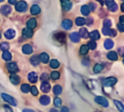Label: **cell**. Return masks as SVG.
<instances>
[{
	"label": "cell",
	"instance_id": "f5cc1de1",
	"mask_svg": "<svg viewBox=\"0 0 124 112\" xmlns=\"http://www.w3.org/2000/svg\"><path fill=\"white\" fill-rule=\"evenodd\" d=\"M49 112H58L56 109H54V108H52V109H50V111Z\"/></svg>",
	"mask_w": 124,
	"mask_h": 112
},
{
	"label": "cell",
	"instance_id": "cb8c5ba5",
	"mask_svg": "<svg viewBox=\"0 0 124 112\" xmlns=\"http://www.w3.org/2000/svg\"><path fill=\"white\" fill-rule=\"evenodd\" d=\"M88 34H89V33H88V31H87L86 28H80L79 33H78L79 37H81V38H83V39L88 38Z\"/></svg>",
	"mask_w": 124,
	"mask_h": 112
},
{
	"label": "cell",
	"instance_id": "7c38bea8",
	"mask_svg": "<svg viewBox=\"0 0 124 112\" xmlns=\"http://www.w3.org/2000/svg\"><path fill=\"white\" fill-rule=\"evenodd\" d=\"M32 35H33L32 29H30V28L27 27V28H24V29L22 30V36H23L24 38H31Z\"/></svg>",
	"mask_w": 124,
	"mask_h": 112
},
{
	"label": "cell",
	"instance_id": "8d00e7d4",
	"mask_svg": "<svg viewBox=\"0 0 124 112\" xmlns=\"http://www.w3.org/2000/svg\"><path fill=\"white\" fill-rule=\"evenodd\" d=\"M86 45L88 46L89 49H92V50L95 49V48L97 47V43H96L94 41H90V42H88V43H87Z\"/></svg>",
	"mask_w": 124,
	"mask_h": 112
},
{
	"label": "cell",
	"instance_id": "484cf974",
	"mask_svg": "<svg viewBox=\"0 0 124 112\" xmlns=\"http://www.w3.org/2000/svg\"><path fill=\"white\" fill-rule=\"evenodd\" d=\"M30 63H31L32 65H34V66H37V65L40 63V59H39V56H37V55H34V56H32V57L30 58Z\"/></svg>",
	"mask_w": 124,
	"mask_h": 112
},
{
	"label": "cell",
	"instance_id": "83f0119b",
	"mask_svg": "<svg viewBox=\"0 0 124 112\" xmlns=\"http://www.w3.org/2000/svg\"><path fill=\"white\" fill-rule=\"evenodd\" d=\"M113 103H114V105L118 108V110H119L120 112H124V105H123L120 101H118V100L114 99V100H113Z\"/></svg>",
	"mask_w": 124,
	"mask_h": 112
},
{
	"label": "cell",
	"instance_id": "1f68e13d",
	"mask_svg": "<svg viewBox=\"0 0 124 112\" xmlns=\"http://www.w3.org/2000/svg\"><path fill=\"white\" fill-rule=\"evenodd\" d=\"M2 58L5 60V61H10L12 59V54L9 52V51H4L3 54H2Z\"/></svg>",
	"mask_w": 124,
	"mask_h": 112
},
{
	"label": "cell",
	"instance_id": "7402d4cb",
	"mask_svg": "<svg viewBox=\"0 0 124 112\" xmlns=\"http://www.w3.org/2000/svg\"><path fill=\"white\" fill-rule=\"evenodd\" d=\"M32 51H33V49H32V46L30 44H24L22 46V52L23 53L30 54V53H32Z\"/></svg>",
	"mask_w": 124,
	"mask_h": 112
},
{
	"label": "cell",
	"instance_id": "681fc988",
	"mask_svg": "<svg viewBox=\"0 0 124 112\" xmlns=\"http://www.w3.org/2000/svg\"><path fill=\"white\" fill-rule=\"evenodd\" d=\"M119 51H121V52H120V55L124 56V48H120V49H119Z\"/></svg>",
	"mask_w": 124,
	"mask_h": 112
},
{
	"label": "cell",
	"instance_id": "3957f363",
	"mask_svg": "<svg viewBox=\"0 0 124 112\" xmlns=\"http://www.w3.org/2000/svg\"><path fill=\"white\" fill-rule=\"evenodd\" d=\"M116 82H117V79H116L115 77H108V78H106V79L103 80V84H104V86H106V87L113 86Z\"/></svg>",
	"mask_w": 124,
	"mask_h": 112
},
{
	"label": "cell",
	"instance_id": "ba28073f",
	"mask_svg": "<svg viewBox=\"0 0 124 112\" xmlns=\"http://www.w3.org/2000/svg\"><path fill=\"white\" fill-rule=\"evenodd\" d=\"M41 90H42V92H44V93L49 92V90H50V85H49V83H48L47 81H43L42 84H41Z\"/></svg>",
	"mask_w": 124,
	"mask_h": 112
},
{
	"label": "cell",
	"instance_id": "277c9868",
	"mask_svg": "<svg viewBox=\"0 0 124 112\" xmlns=\"http://www.w3.org/2000/svg\"><path fill=\"white\" fill-rule=\"evenodd\" d=\"M26 8H27V4L24 1H19V2H16V10L17 12H24Z\"/></svg>",
	"mask_w": 124,
	"mask_h": 112
},
{
	"label": "cell",
	"instance_id": "4dcf8cb0",
	"mask_svg": "<svg viewBox=\"0 0 124 112\" xmlns=\"http://www.w3.org/2000/svg\"><path fill=\"white\" fill-rule=\"evenodd\" d=\"M85 22H86V20L83 17H77L76 18V24L78 26H82L85 24Z\"/></svg>",
	"mask_w": 124,
	"mask_h": 112
},
{
	"label": "cell",
	"instance_id": "30bf717a",
	"mask_svg": "<svg viewBox=\"0 0 124 112\" xmlns=\"http://www.w3.org/2000/svg\"><path fill=\"white\" fill-rule=\"evenodd\" d=\"M88 37L91 38V41H94L95 42V41H97V40L100 39V33L97 30H94V31H92L91 33L88 34Z\"/></svg>",
	"mask_w": 124,
	"mask_h": 112
},
{
	"label": "cell",
	"instance_id": "6f0895ef",
	"mask_svg": "<svg viewBox=\"0 0 124 112\" xmlns=\"http://www.w3.org/2000/svg\"><path fill=\"white\" fill-rule=\"evenodd\" d=\"M123 64H124V59H123Z\"/></svg>",
	"mask_w": 124,
	"mask_h": 112
},
{
	"label": "cell",
	"instance_id": "d590c367",
	"mask_svg": "<svg viewBox=\"0 0 124 112\" xmlns=\"http://www.w3.org/2000/svg\"><path fill=\"white\" fill-rule=\"evenodd\" d=\"M53 103H54V106H55V107H60V106H61V104H62V101H61V98H58V97H56V98H54V100H53Z\"/></svg>",
	"mask_w": 124,
	"mask_h": 112
},
{
	"label": "cell",
	"instance_id": "9f6ffc18",
	"mask_svg": "<svg viewBox=\"0 0 124 112\" xmlns=\"http://www.w3.org/2000/svg\"><path fill=\"white\" fill-rule=\"evenodd\" d=\"M0 38H1V33H0Z\"/></svg>",
	"mask_w": 124,
	"mask_h": 112
},
{
	"label": "cell",
	"instance_id": "8fae6325",
	"mask_svg": "<svg viewBox=\"0 0 124 112\" xmlns=\"http://www.w3.org/2000/svg\"><path fill=\"white\" fill-rule=\"evenodd\" d=\"M28 80L31 82V83H36L37 80H38V75L35 71H31L29 74H28Z\"/></svg>",
	"mask_w": 124,
	"mask_h": 112
},
{
	"label": "cell",
	"instance_id": "d6986e66",
	"mask_svg": "<svg viewBox=\"0 0 124 112\" xmlns=\"http://www.w3.org/2000/svg\"><path fill=\"white\" fill-rule=\"evenodd\" d=\"M104 46H105L106 49H110V48H112V47H113V42H112V40L107 39V40L104 42Z\"/></svg>",
	"mask_w": 124,
	"mask_h": 112
},
{
	"label": "cell",
	"instance_id": "f35d334b",
	"mask_svg": "<svg viewBox=\"0 0 124 112\" xmlns=\"http://www.w3.org/2000/svg\"><path fill=\"white\" fill-rule=\"evenodd\" d=\"M105 4L108 7V9H109L115 4V2H114V0H105Z\"/></svg>",
	"mask_w": 124,
	"mask_h": 112
},
{
	"label": "cell",
	"instance_id": "816d5d0a",
	"mask_svg": "<svg viewBox=\"0 0 124 112\" xmlns=\"http://www.w3.org/2000/svg\"><path fill=\"white\" fill-rule=\"evenodd\" d=\"M121 11H122V12H124V2L121 4Z\"/></svg>",
	"mask_w": 124,
	"mask_h": 112
},
{
	"label": "cell",
	"instance_id": "db71d44e",
	"mask_svg": "<svg viewBox=\"0 0 124 112\" xmlns=\"http://www.w3.org/2000/svg\"><path fill=\"white\" fill-rule=\"evenodd\" d=\"M62 2H67V1H70V0H61Z\"/></svg>",
	"mask_w": 124,
	"mask_h": 112
},
{
	"label": "cell",
	"instance_id": "ab89813d",
	"mask_svg": "<svg viewBox=\"0 0 124 112\" xmlns=\"http://www.w3.org/2000/svg\"><path fill=\"white\" fill-rule=\"evenodd\" d=\"M0 48L3 50V51H8L9 49V44L7 42H2L0 43Z\"/></svg>",
	"mask_w": 124,
	"mask_h": 112
},
{
	"label": "cell",
	"instance_id": "74e56055",
	"mask_svg": "<svg viewBox=\"0 0 124 112\" xmlns=\"http://www.w3.org/2000/svg\"><path fill=\"white\" fill-rule=\"evenodd\" d=\"M50 77H51V79H53V80H57V79L60 77V73H59L58 71H52V72L50 73Z\"/></svg>",
	"mask_w": 124,
	"mask_h": 112
},
{
	"label": "cell",
	"instance_id": "bcb514c9",
	"mask_svg": "<svg viewBox=\"0 0 124 112\" xmlns=\"http://www.w3.org/2000/svg\"><path fill=\"white\" fill-rule=\"evenodd\" d=\"M119 20H120L121 23H124V15H121V16L119 17Z\"/></svg>",
	"mask_w": 124,
	"mask_h": 112
},
{
	"label": "cell",
	"instance_id": "603a6c76",
	"mask_svg": "<svg viewBox=\"0 0 124 112\" xmlns=\"http://www.w3.org/2000/svg\"><path fill=\"white\" fill-rule=\"evenodd\" d=\"M80 12H81V14H82L83 15H88L89 13H90L89 6H87V5H83V6H81V8H80Z\"/></svg>",
	"mask_w": 124,
	"mask_h": 112
},
{
	"label": "cell",
	"instance_id": "f907efd6",
	"mask_svg": "<svg viewBox=\"0 0 124 112\" xmlns=\"http://www.w3.org/2000/svg\"><path fill=\"white\" fill-rule=\"evenodd\" d=\"M23 112H34V111L31 109H23Z\"/></svg>",
	"mask_w": 124,
	"mask_h": 112
},
{
	"label": "cell",
	"instance_id": "b9f144b4",
	"mask_svg": "<svg viewBox=\"0 0 124 112\" xmlns=\"http://www.w3.org/2000/svg\"><path fill=\"white\" fill-rule=\"evenodd\" d=\"M30 91H31V93H32L33 96H37L38 93H39V92H38V89H37L35 86H32V87L30 88Z\"/></svg>",
	"mask_w": 124,
	"mask_h": 112
},
{
	"label": "cell",
	"instance_id": "f546056e",
	"mask_svg": "<svg viewBox=\"0 0 124 112\" xmlns=\"http://www.w3.org/2000/svg\"><path fill=\"white\" fill-rule=\"evenodd\" d=\"M103 68H104L103 65H101V64H96V65L94 66V68H93V71H94L95 73L101 72V71L103 70Z\"/></svg>",
	"mask_w": 124,
	"mask_h": 112
},
{
	"label": "cell",
	"instance_id": "ac0fdd59",
	"mask_svg": "<svg viewBox=\"0 0 124 112\" xmlns=\"http://www.w3.org/2000/svg\"><path fill=\"white\" fill-rule=\"evenodd\" d=\"M26 24H27V27H28V28L33 29V28H35L36 25H37V20H36L35 18H30V19H28V21H27Z\"/></svg>",
	"mask_w": 124,
	"mask_h": 112
},
{
	"label": "cell",
	"instance_id": "9c48e42d",
	"mask_svg": "<svg viewBox=\"0 0 124 112\" xmlns=\"http://www.w3.org/2000/svg\"><path fill=\"white\" fill-rule=\"evenodd\" d=\"M4 36L8 39V40H11L13 39L15 36H16V31L14 29H8L5 33H4Z\"/></svg>",
	"mask_w": 124,
	"mask_h": 112
},
{
	"label": "cell",
	"instance_id": "680465c9",
	"mask_svg": "<svg viewBox=\"0 0 124 112\" xmlns=\"http://www.w3.org/2000/svg\"><path fill=\"white\" fill-rule=\"evenodd\" d=\"M122 1H123V2H124V0H122Z\"/></svg>",
	"mask_w": 124,
	"mask_h": 112
},
{
	"label": "cell",
	"instance_id": "d6a6232c",
	"mask_svg": "<svg viewBox=\"0 0 124 112\" xmlns=\"http://www.w3.org/2000/svg\"><path fill=\"white\" fill-rule=\"evenodd\" d=\"M49 65H50V68H52V69H57L58 67H59V62L57 61V60H55V59H52V60H50V63H49Z\"/></svg>",
	"mask_w": 124,
	"mask_h": 112
},
{
	"label": "cell",
	"instance_id": "4fadbf2b",
	"mask_svg": "<svg viewBox=\"0 0 124 112\" xmlns=\"http://www.w3.org/2000/svg\"><path fill=\"white\" fill-rule=\"evenodd\" d=\"M10 80H11V82H12L14 85H17V84L19 83V81H20V78H19L18 75L13 73V74L10 75Z\"/></svg>",
	"mask_w": 124,
	"mask_h": 112
},
{
	"label": "cell",
	"instance_id": "f6af8a7d",
	"mask_svg": "<svg viewBox=\"0 0 124 112\" xmlns=\"http://www.w3.org/2000/svg\"><path fill=\"white\" fill-rule=\"evenodd\" d=\"M61 112H69L68 107H66V106H62V108H61Z\"/></svg>",
	"mask_w": 124,
	"mask_h": 112
},
{
	"label": "cell",
	"instance_id": "e575fe53",
	"mask_svg": "<svg viewBox=\"0 0 124 112\" xmlns=\"http://www.w3.org/2000/svg\"><path fill=\"white\" fill-rule=\"evenodd\" d=\"M30 86L28 85V84H22L21 85V87H20V89H21V91L23 92V93H28V92H30Z\"/></svg>",
	"mask_w": 124,
	"mask_h": 112
},
{
	"label": "cell",
	"instance_id": "f1b7e54d",
	"mask_svg": "<svg viewBox=\"0 0 124 112\" xmlns=\"http://www.w3.org/2000/svg\"><path fill=\"white\" fill-rule=\"evenodd\" d=\"M62 7L65 11H70L72 9V3L70 1H67V2H62Z\"/></svg>",
	"mask_w": 124,
	"mask_h": 112
},
{
	"label": "cell",
	"instance_id": "5b68a950",
	"mask_svg": "<svg viewBox=\"0 0 124 112\" xmlns=\"http://www.w3.org/2000/svg\"><path fill=\"white\" fill-rule=\"evenodd\" d=\"M103 34L106 35V36H108V37H114L116 36V31L114 29H111V28H103L102 30Z\"/></svg>",
	"mask_w": 124,
	"mask_h": 112
},
{
	"label": "cell",
	"instance_id": "7bdbcfd3",
	"mask_svg": "<svg viewBox=\"0 0 124 112\" xmlns=\"http://www.w3.org/2000/svg\"><path fill=\"white\" fill-rule=\"evenodd\" d=\"M117 29H118L120 32H124V23L119 22V23L117 24Z\"/></svg>",
	"mask_w": 124,
	"mask_h": 112
},
{
	"label": "cell",
	"instance_id": "e0dca14e",
	"mask_svg": "<svg viewBox=\"0 0 124 112\" xmlns=\"http://www.w3.org/2000/svg\"><path fill=\"white\" fill-rule=\"evenodd\" d=\"M70 40L72 42H79V35H78V33H77V32L71 33L70 34Z\"/></svg>",
	"mask_w": 124,
	"mask_h": 112
},
{
	"label": "cell",
	"instance_id": "7dc6e473",
	"mask_svg": "<svg viewBox=\"0 0 124 112\" xmlns=\"http://www.w3.org/2000/svg\"><path fill=\"white\" fill-rule=\"evenodd\" d=\"M16 1L17 0H9V3L10 4H16Z\"/></svg>",
	"mask_w": 124,
	"mask_h": 112
},
{
	"label": "cell",
	"instance_id": "8992f818",
	"mask_svg": "<svg viewBox=\"0 0 124 112\" xmlns=\"http://www.w3.org/2000/svg\"><path fill=\"white\" fill-rule=\"evenodd\" d=\"M7 70L10 71V72H16L18 70V68H17V65L14 62H11V63H8L7 64Z\"/></svg>",
	"mask_w": 124,
	"mask_h": 112
},
{
	"label": "cell",
	"instance_id": "4316f807",
	"mask_svg": "<svg viewBox=\"0 0 124 112\" xmlns=\"http://www.w3.org/2000/svg\"><path fill=\"white\" fill-rule=\"evenodd\" d=\"M62 93V87L60 85H55L53 87V94L55 96H59Z\"/></svg>",
	"mask_w": 124,
	"mask_h": 112
},
{
	"label": "cell",
	"instance_id": "2e32d148",
	"mask_svg": "<svg viewBox=\"0 0 124 112\" xmlns=\"http://www.w3.org/2000/svg\"><path fill=\"white\" fill-rule=\"evenodd\" d=\"M39 59H40V61L43 62L44 64H46V63L48 62V60H49V57H48V54H46V52H43V53L40 54Z\"/></svg>",
	"mask_w": 124,
	"mask_h": 112
},
{
	"label": "cell",
	"instance_id": "60d3db41",
	"mask_svg": "<svg viewBox=\"0 0 124 112\" xmlns=\"http://www.w3.org/2000/svg\"><path fill=\"white\" fill-rule=\"evenodd\" d=\"M111 26V21L109 19H105L104 20V27L105 28H110Z\"/></svg>",
	"mask_w": 124,
	"mask_h": 112
},
{
	"label": "cell",
	"instance_id": "6da1fadb",
	"mask_svg": "<svg viewBox=\"0 0 124 112\" xmlns=\"http://www.w3.org/2000/svg\"><path fill=\"white\" fill-rule=\"evenodd\" d=\"M1 98H2L5 101H7L8 103L12 104L13 106H16V99H15L13 97H11V96H9V95H7V94H1Z\"/></svg>",
	"mask_w": 124,
	"mask_h": 112
},
{
	"label": "cell",
	"instance_id": "d4e9b609",
	"mask_svg": "<svg viewBox=\"0 0 124 112\" xmlns=\"http://www.w3.org/2000/svg\"><path fill=\"white\" fill-rule=\"evenodd\" d=\"M54 37H55V39L58 40L59 42H64L65 39H66V35H65L64 33H62V32H58L57 34L54 35Z\"/></svg>",
	"mask_w": 124,
	"mask_h": 112
},
{
	"label": "cell",
	"instance_id": "5bb4252c",
	"mask_svg": "<svg viewBox=\"0 0 124 112\" xmlns=\"http://www.w3.org/2000/svg\"><path fill=\"white\" fill-rule=\"evenodd\" d=\"M40 12H41V9H40V7H39L38 5H36V4L33 5V6L31 7V9H30V13H31V14H33V15L39 14Z\"/></svg>",
	"mask_w": 124,
	"mask_h": 112
},
{
	"label": "cell",
	"instance_id": "7a4b0ae2",
	"mask_svg": "<svg viewBox=\"0 0 124 112\" xmlns=\"http://www.w3.org/2000/svg\"><path fill=\"white\" fill-rule=\"evenodd\" d=\"M95 101H96L98 104H100V105H102V106H104V107H108V100L105 97H101V96L96 97V98H95Z\"/></svg>",
	"mask_w": 124,
	"mask_h": 112
},
{
	"label": "cell",
	"instance_id": "52a82bcc",
	"mask_svg": "<svg viewBox=\"0 0 124 112\" xmlns=\"http://www.w3.org/2000/svg\"><path fill=\"white\" fill-rule=\"evenodd\" d=\"M0 12H1L3 14L8 15L9 14H11V12H12V8H11V6H9V5H4V6L1 7Z\"/></svg>",
	"mask_w": 124,
	"mask_h": 112
},
{
	"label": "cell",
	"instance_id": "836d02e7",
	"mask_svg": "<svg viewBox=\"0 0 124 112\" xmlns=\"http://www.w3.org/2000/svg\"><path fill=\"white\" fill-rule=\"evenodd\" d=\"M88 46L86 45V44H82L81 45V47H80V49H79V51H80V53L81 54H83V55H85V54H87V52H88Z\"/></svg>",
	"mask_w": 124,
	"mask_h": 112
},
{
	"label": "cell",
	"instance_id": "ee69618b",
	"mask_svg": "<svg viewBox=\"0 0 124 112\" xmlns=\"http://www.w3.org/2000/svg\"><path fill=\"white\" fill-rule=\"evenodd\" d=\"M47 79H48L47 73H43V74L41 75V80H42V82H43V81H47Z\"/></svg>",
	"mask_w": 124,
	"mask_h": 112
},
{
	"label": "cell",
	"instance_id": "ffe728a7",
	"mask_svg": "<svg viewBox=\"0 0 124 112\" xmlns=\"http://www.w3.org/2000/svg\"><path fill=\"white\" fill-rule=\"evenodd\" d=\"M107 57L108 58V60L116 61V60H117V58H118V55H117V53H116L115 51H110V52H108V53Z\"/></svg>",
	"mask_w": 124,
	"mask_h": 112
},
{
	"label": "cell",
	"instance_id": "9a60e30c",
	"mask_svg": "<svg viewBox=\"0 0 124 112\" xmlns=\"http://www.w3.org/2000/svg\"><path fill=\"white\" fill-rule=\"evenodd\" d=\"M62 27L65 30H69L72 27V20L71 19H64L62 21Z\"/></svg>",
	"mask_w": 124,
	"mask_h": 112
},
{
	"label": "cell",
	"instance_id": "c3c4849f",
	"mask_svg": "<svg viewBox=\"0 0 124 112\" xmlns=\"http://www.w3.org/2000/svg\"><path fill=\"white\" fill-rule=\"evenodd\" d=\"M90 6H91V7H89V9H90V10H95V7H94L95 5H94L93 3H91V4H90Z\"/></svg>",
	"mask_w": 124,
	"mask_h": 112
},
{
	"label": "cell",
	"instance_id": "11a10c76",
	"mask_svg": "<svg viewBox=\"0 0 124 112\" xmlns=\"http://www.w3.org/2000/svg\"><path fill=\"white\" fill-rule=\"evenodd\" d=\"M3 1H4V0H0V2H3Z\"/></svg>",
	"mask_w": 124,
	"mask_h": 112
},
{
	"label": "cell",
	"instance_id": "44dd1931",
	"mask_svg": "<svg viewBox=\"0 0 124 112\" xmlns=\"http://www.w3.org/2000/svg\"><path fill=\"white\" fill-rule=\"evenodd\" d=\"M40 102L43 104V105H47L49 102H50V98L47 97V96H42L40 98Z\"/></svg>",
	"mask_w": 124,
	"mask_h": 112
}]
</instances>
